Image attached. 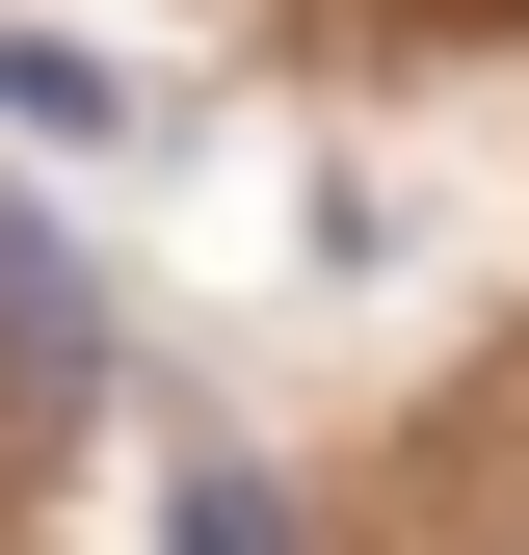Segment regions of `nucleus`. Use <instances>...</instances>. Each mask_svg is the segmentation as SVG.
<instances>
[{"label": "nucleus", "mask_w": 529, "mask_h": 555, "mask_svg": "<svg viewBox=\"0 0 529 555\" xmlns=\"http://www.w3.org/2000/svg\"><path fill=\"white\" fill-rule=\"evenodd\" d=\"M0 371H27V397H80V371H106V318H80V238H53L27 185H0Z\"/></svg>", "instance_id": "f257e3e1"}, {"label": "nucleus", "mask_w": 529, "mask_h": 555, "mask_svg": "<svg viewBox=\"0 0 529 555\" xmlns=\"http://www.w3.org/2000/svg\"><path fill=\"white\" fill-rule=\"evenodd\" d=\"M159 555H292V503H264V450H185V476H159Z\"/></svg>", "instance_id": "f03ea898"}]
</instances>
